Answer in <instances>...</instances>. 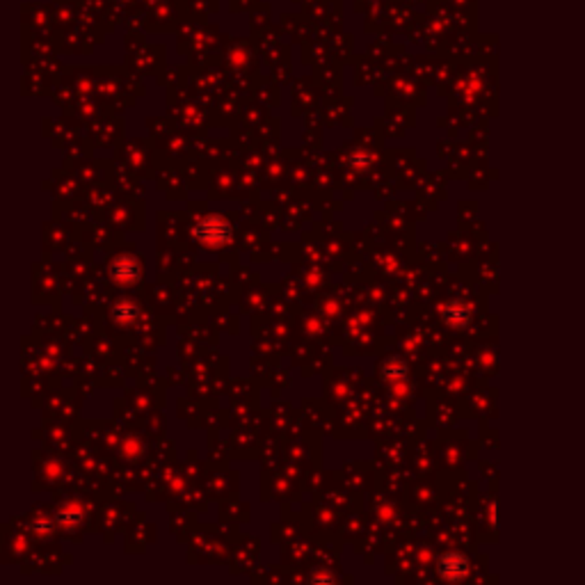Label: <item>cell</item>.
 <instances>
[{"instance_id":"cell-1","label":"cell","mask_w":585,"mask_h":585,"mask_svg":"<svg viewBox=\"0 0 585 585\" xmlns=\"http://www.w3.org/2000/svg\"><path fill=\"white\" fill-rule=\"evenodd\" d=\"M195 238L206 247H222L231 241V222L220 218V215H208L202 222H197L195 227Z\"/></svg>"},{"instance_id":"cell-2","label":"cell","mask_w":585,"mask_h":585,"mask_svg":"<svg viewBox=\"0 0 585 585\" xmlns=\"http://www.w3.org/2000/svg\"><path fill=\"white\" fill-rule=\"evenodd\" d=\"M436 574L446 581H462L469 574L466 558L462 554H457V551H448V554H443L436 560Z\"/></svg>"},{"instance_id":"cell-3","label":"cell","mask_w":585,"mask_h":585,"mask_svg":"<svg viewBox=\"0 0 585 585\" xmlns=\"http://www.w3.org/2000/svg\"><path fill=\"white\" fill-rule=\"evenodd\" d=\"M112 279L121 286H133L139 282V273H142V268H139V261L135 257H128V254H123V257H117L112 261Z\"/></svg>"},{"instance_id":"cell-4","label":"cell","mask_w":585,"mask_h":585,"mask_svg":"<svg viewBox=\"0 0 585 585\" xmlns=\"http://www.w3.org/2000/svg\"><path fill=\"white\" fill-rule=\"evenodd\" d=\"M443 323L453 329H462L471 323V307L462 300H450L443 307Z\"/></svg>"},{"instance_id":"cell-5","label":"cell","mask_w":585,"mask_h":585,"mask_svg":"<svg viewBox=\"0 0 585 585\" xmlns=\"http://www.w3.org/2000/svg\"><path fill=\"white\" fill-rule=\"evenodd\" d=\"M137 316H139L137 304L128 302V300L117 302V304H114V309H112V318H114V323H119V325H130V323H135Z\"/></svg>"},{"instance_id":"cell-6","label":"cell","mask_w":585,"mask_h":585,"mask_svg":"<svg viewBox=\"0 0 585 585\" xmlns=\"http://www.w3.org/2000/svg\"><path fill=\"white\" fill-rule=\"evenodd\" d=\"M382 375L386 380H393V382H400L402 377H407V364L402 359H389L382 364Z\"/></svg>"},{"instance_id":"cell-7","label":"cell","mask_w":585,"mask_h":585,"mask_svg":"<svg viewBox=\"0 0 585 585\" xmlns=\"http://www.w3.org/2000/svg\"><path fill=\"white\" fill-rule=\"evenodd\" d=\"M80 517H82V512H80L78 506H67L55 515V522L60 526H64V529H71V526H76L80 522Z\"/></svg>"},{"instance_id":"cell-8","label":"cell","mask_w":585,"mask_h":585,"mask_svg":"<svg viewBox=\"0 0 585 585\" xmlns=\"http://www.w3.org/2000/svg\"><path fill=\"white\" fill-rule=\"evenodd\" d=\"M350 162L354 165V167H368L370 155H350Z\"/></svg>"},{"instance_id":"cell-9","label":"cell","mask_w":585,"mask_h":585,"mask_svg":"<svg viewBox=\"0 0 585 585\" xmlns=\"http://www.w3.org/2000/svg\"><path fill=\"white\" fill-rule=\"evenodd\" d=\"M311 581H313V583H318V581H334V579H332V576H313Z\"/></svg>"}]
</instances>
